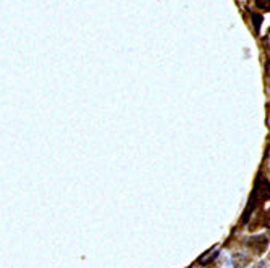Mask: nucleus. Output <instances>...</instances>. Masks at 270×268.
<instances>
[{
	"mask_svg": "<svg viewBox=\"0 0 270 268\" xmlns=\"http://www.w3.org/2000/svg\"><path fill=\"white\" fill-rule=\"evenodd\" d=\"M217 255H218V250L217 249H211V250H207L206 254L201 255L199 259H197V264H199V265H209L212 260L217 259Z\"/></svg>",
	"mask_w": 270,
	"mask_h": 268,
	"instance_id": "1",
	"label": "nucleus"
},
{
	"mask_svg": "<svg viewBox=\"0 0 270 268\" xmlns=\"http://www.w3.org/2000/svg\"><path fill=\"white\" fill-rule=\"evenodd\" d=\"M256 7L262 10H269L270 7V0H256Z\"/></svg>",
	"mask_w": 270,
	"mask_h": 268,
	"instance_id": "2",
	"label": "nucleus"
},
{
	"mask_svg": "<svg viewBox=\"0 0 270 268\" xmlns=\"http://www.w3.org/2000/svg\"><path fill=\"white\" fill-rule=\"evenodd\" d=\"M251 18L254 20L256 31H259V29H261V21H262V16H261V15H257V13H252V15H251Z\"/></svg>",
	"mask_w": 270,
	"mask_h": 268,
	"instance_id": "3",
	"label": "nucleus"
}]
</instances>
